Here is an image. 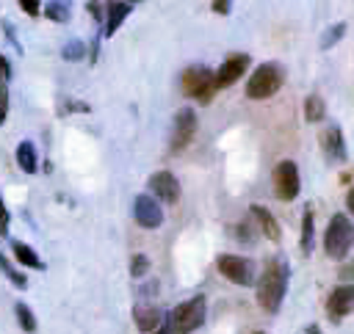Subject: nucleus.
<instances>
[{
    "mask_svg": "<svg viewBox=\"0 0 354 334\" xmlns=\"http://www.w3.org/2000/svg\"><path fill=\"white\" fill-rule=\"evenodd\" d=\"M288 279H290V268H288L285 257H271L263 265V273H260L257 287H254V298H257V304L268 315H277L279 312L282 298H285V290H288Z\"/></svg>",
    "mask_w": 354,
    "mask_h": 334,
    "instance_id": "f257e3e1",
    "label": "nucleus"
},
{
    "mask_svg": "<svg viewBox=\"0 0 354 334\" xmlns=\"http://www.w3.org/2000/svg\"><path fill=\"white\" fill-rule=\"evenodd\" d=\"M205 315H207L205 295H194V298L177 304L166 315V328H169V334H191L205 323Z\"/></svg>",
    "mask_w": 354,
    "mask_h": 334,
    "instance_id": "f03ea898",
    "label": "nucleus"
},
{
    "mask_svg": "<svg viewBox=\"0 0 354 334\" xmlns=\"http://www.w3.org/2000/svg\"><path fill=\"white\" fill-rule=\"evenodd\" d=\"M351 246H354V224L343 213H335L324 232V251L332 259H346Z\"/></svg>",
    "mask_w": 354,
    "mask_h": 334,
    "instance_id": "7ed1b4c3",
    "label": "nucleus"
},
{
    "mask_svg": "<svg viewBox=\"0 0 354 334\" xmlns=\"http://www.w3.org/2000/svg\"><path fill=\"white\" fill-rule=\"evenodd\" d=\"M282 80H285V75H282L279 63H260L246 83V97L249 99H268L282 88Z\"/></svg>",
    "mask_w": 354,
    "mask_h": 334,
    "instance_id": "20e7f679",
    "label": "nucleus"
},
{
    "mask_svg": "<svg viewBox=\"0 0 354 334\" xmlns=\"http://www.w3.org/2000/svg\"><path fill=\"white\" fill-rule=\"evenodd\" d=\"M183 94L191 97V99H199V102H210L213 94H216V86H213V72L207 66H188L183 72Z\"/></svg>",
    "mask_w": 354,
    "mask_h": 334,
    "instance_id": "39448f33",
    "label": "nucleus"
},
{
    "mask_svg": "<svg viewBox=\"0 0 354 334\" xmlns=\"http://www.w3.org/2000/svg\"><path fill=\"white\" fill-rule=\"evenodd\" d=\"M274 196L279 202H293L299 196L301 188V177H299V166L293 160H279L274 166Z\"/></svg>",
    "mask_w": 354,
    "mask_h": 334,
    "instance_id": "423d86ee",
    "label": "nucleus"
},
{
    "mask_svg": "<svg viewBox=\"0 0 354 334\" xmlns=\"http://www.w3.org/2000/svg\"><path fill=\"white\" fill-rule=\"evenodd\" d=\"M216 268L224 279L241 284V287H252L254 284V262L246 259V257H238V254H218L216 259Z\"/></svg>",
    "mask_w": 354,
    "mask_h": 334,
    "instance_id": "0eeeda50",
    "label": "nucleus"
},
{
    "mask_svg": "<svg viewBox=\"0 0 354 334\" xmlns=\"http://www.w3.org/2000/svg\"><path fill=\"white\" fill-rule=\"evenodd\" d=\"M196 135V110L194 108H180L171 124V135H169V149L171 152H183Z\"/></svg>",
    "mask_w": 354,
    "mask_h": 334,
    "instance_id": "6e6552de",
    "label": "nucleus"
},
{
    "mask_svg": "<svg viewBox=\"0 0 354 334\" xmlns=\"http://www.w3.org/2000/svg\"><path fill=\"white\" fill-rule=\"evenodd\" d=\"M133 218H136V224L144 226V229H158V226L163 224V207H160V202L152 199L149 193H141V196H136V202H133Z\"/></svg>",
    "mask_w": 354,
    "mask_h": 334,
    "instance_id": "1a4fd4ad",
    "label": "nucleus"
},
{
    "mask_svg": "<svg viewBox=\"0 0 354 334\" xmlns=\"http://www.w3.org/2000/svg\"><path fill=\"white\" fill-rule=\"evenodd\" d=\"M249 61H252V58H249L246 52H232V55L216 69V75H213V86H216V91L232 86V83L249 69Z\"/></svg>",
    "mask_w": 354,
    "mask_h": 334,
    "instance_id": "9d476101",
    "label": "nucleus"
},
{
    "mask_svg": "<svg viewBox=\"0 0 354 334\" xmlns=\"http://www.w3.org/2000/svg\"><path fill=\"white\" fill-rule=\"evenodd\" d=\"M147 185H149V196L163 204H174L180 199V182L171 171H155Z\"/></svg>",
    "mask_w": 354,
    "mask_h": 334,
    "instance_id": "9b49d317",
    "label": "nucleus"
},
{
    "mask_svg": "<svg viewBox=\"0 0 354 334\" xmlns=\"http://www.w3.org/2000/svg\"><path fill=\"white\" fill-rule=\"evenodd\" d=\"M354 312V284H340V287H335L332 293H329V298H326V315L337 323V320H343L346 315H351Z\"/></svg>",
    "mask_w": 354,
    "mask_h": 334,
    "instance_id": "f8f14e48",
    "label": "nucleus"
},
{
    "mask_svg": "<svg viewBox=\"0 0 354 334\" xmlns=\"http://www.w3.org/2000/svg\"><path fill=\"white\" fill-rule=\"evenodd\" d=\"M318 144H321V152H324V157L329 163H343L346 160V141H343V132H340L337 124L324 127Z\"/></svg>",
    "mask_w": 354,
    "mask_h": 334,
    "instance_id": "ddd939ff",
    "label": "nucleus"
},
{
    "mask_svg": "<svg viewBox=\"0 0 354 334\" xmlns=\"http://www.w3.org/2000/svg\"><path fill=\"white\" fill-rule=\"evenodd\" d=\"M130 3L127 0H108V11H105V19H102V39H111L119 25L130 17Z\"/></svg>",
    "mask_w": 354,
    "mask_h": 334,
    "instance_id": "4468645a",
    "label": "nucleus"
},
{
    "mask_svg": "<svg viewBox=\"0 0 354 334\" xmlns=\"http://www.w3.org/2000/svg\"><path fill=\"white\" fill-rule=\"evenodd\" d=\"M249 215L257 221V226H260V232L268 237V240H279L282 237V229H279V224H277V218L271 215V210L268 207H263V204H252L249 207Z\"/></svg>",
    "mask_w": 354,
    "mask_h": 334,
    "instance_id": "2eb2a0df",
    "label": "nucleus"
},
{
    "mask_svg": "<svg viewBox=\"0 0 354 334\" xmlns=\"http://www.w3.org/2000/svg\"><path fill=\"white\" fill-rule=\"evenodd\" d=\"M133 320H136V328L138 331H155L158 326H160V320H163V312L158 309V306H152V304H138L136 309H133Z\"/></svg>",
    "mask_w": 354,
    "mask_h": 334,
    "instance_id": "dca6fc26",
    "label": "nucleus"
},
{
    "mask_svg": "<svg viewBox=\"0 0 354 334\" xmlns=\"http://www.w3.org/2000/svg\"><path fill=\"white\" fill-rule=\"evenodd\" d=\"M17 166L25 174H36L39 171V152H36L33 141H19V146H17Z\"/></svg>",
    "mask_w": 354,
    "mask_h": 334,
    "instance_id": "f3484780",
    "label": "nucleus"
},
{
    "mask_svg": "<svg viewBox=\"0 0 354 334\" xmlns=\"http://www.w3.org/2000/svg\"><path fill=\"white\" fill-rule=\"evenodd\" d=\"M313 243H315V218H313V207L307 204L301 215V237H299L301 254H313Z\"/></svg>",
    "mask_w": 354,
    "mask_h": 334,
    "instance_id": "a211bd4d",
    "label": "nucleus"
},
{
    "mask_svg": "<svg viewBox=\"0 0 354 334\" xmlns=\"http://www.w3.org/2000/svg\"><path fill=\"white\" fill-rule=\"evenodd\" d=\"M11 251H14V259H19L25 268H36V271H44V262L41 257L22 240H11Z\"/></svg>",
    "mask_w": 354,
    "mask_h": 334,
    "instance_id": "6ab92c4d",
    "label": "nucleus"
},
{
    "mask_svg": "<svg viewBox=\"0 0 354 334\" xmlns=\"http://www.w3.org/2000/svg\"><path fill=\"white\" fill-rule=\"evenodd\" d=\"M44 17L50 19V22H69V17H72V0H50L47 6H44Z\"/></svg>",
    "mask_w": 354,
    "mask_h": 334,
    "instance_id": "aec40b11",
    "label": "nucleus"
},
{
    "mask_svg": "<svg viewBox=\"0 0 354 334\" xmlns=\"http://www.w3.org/2000/svg\"><path fill=\"white\" fill-rule=\"evenodd\" d=\"M324 116H326V102H324V97L310 94V97L304 99V119H307L310 124H315V121H324Z\"/></svg>",
    "mask_w": 354,
    "mask_h": 334,
    "instance_id": "412c9836",
    "label": "nucleus"
},
{
    "mask_svg": "<svg viewBox=\"0 0 354 334\" xmlns=\"http://www.w3.org/2000/svg\"><path fill=\"white\" fill-rule=\"evenodd\" d=\"M14 315H17L19 326H22V331H28V334L36 331V315L30 312V306H28L25 301H17V304H14Z\"/></svg>",
    "mask_w": 354,
    "mask_h": 334,
    "instance_id": "4be33fe9",
    "label": "nucleus"
},
{
    "mask_svg": "<svg viewBox=\"0 0 354 334\" xmlns=\"http://www.w3.org/2000/svg\"><path fill=\"white\" fill-rule=\"evenodd\" d=\"M83 55H86V44H83L80 39H69V41L61 47V58H64V61H69V63L83 61Z\"/></svg>",
    "mask_w": 354,
    "mask_h": 334,
    "instance_id": "5701e85b",
    "label": "nucleus"
},
{
    "mask_svg": "<svg viewBox=\"0 0 354 334\" xmlns=\"http://www.w3.org/2000/svg\"><path fill=\"white\" fill-rule=\"evenodd\" d=\"M0 271L6 273V279H8V282H14V287H19V290H25V287H28V279H25V276H22V273H19L8 259H6V254H3V251H0Z\"/></svg>",
    "mask_w": 354,
    "mask_h": 334,
    "instance_id": "b1692460",
    "label": "nucleus"
},
{
    "mask_svg": "<svg viewBox=\"0 0 354 334\" xmlns=\"http://www.w3.org/2000/svg\"><path fill=\"white\" fill-rule=\"evenodd\" d=\"M346 36V22H337V25H332L329 30H324L321 33V50H329V47H335L340 39Z\"/></svg>",
    "mask_w": 354,
    "mask_h": 334,
    "instance_id": "393cba45",
    "label": "nucleus"
},
{
    "mask_svg": "<svg viewBox=\"0 0 354 334\" xmlns=\"http://www.w3.org/2000/svg\"><path fill=\"white\" fill-rule=\"evenodd\" d=\"M147 271H149V257L147 254H133V259H130V276L133 279H144Z\"/></svg>",
    "mask_w": 354,
    "mask_h": 334,
    "instance_id": "a878e982",
    "label": "nucleus"
},
{
    "mask_svg": "<svg viewBox=\"0 0 354 334\" xmlns=\"http://www.w3.org/2000/svg\"><path fill=\"white\" fill-rule=\"evenodd\" d=\"M3 33H6L8 44H14V50H17V52H22V44H19V39H17V30L11 28V22H8V19H3Z\"/></svg>",
    "mask_w": 354,
    "mask_h": 334,
    "instance_id": "bb28decb",
    "label": "nucleus"
},
{
    "mask_svg": "<svg viewBox=\"0 0 354 334\" xmlns=\"http://www.w3.org/2000/svg\"><path fill=\"white\" fill-rule=\"evenodd\" d=\"M19 8H22L28 17H39V11H41V0H19Z\"/></svg>",
    "mask_w": 354,
    "mask_h": 334,
    "instance_id": "cd10ccee",
    "label": "nucleus"
},
{
    "mask_svg": "<svg viewBox=\"0 0 354 334\" xmlns=\"http://www.w3.org/2000/svg\"><path fill=\"white\" fill-rule=\"evenodd\" d=\"M6 116H8V86L0 83V124L6 121Z\"/></svg>",
    "mask_w": 354,
    "mask_h": 334,
    "instance_id": "c85d7f7f",
    "label": "nucleus"
},
{
    "mask_svg": "<svg viewBox=\"0 0 354 334\" xmlns=\"http://www.w3.org/2000/svg\"><path fill=\"white\" fill-rule=\"evenodd\" d=\"M210 8L216 11V14H230V8H232V0H210Z\"/></svg>",
    "mask_w": 354,
    "mask_h": 334,
    "instance_id": "c756f323",
    "label": "nucleus"
},
{
    "mask_svg": "<svg viewBox=\"0 0 354 334\" xmlns=\"http://www.w3.org/2000/svg\"><path fill=\"white\" fill-rule=\"evenodd\" d=\"M8 235V210L3 204V196H0V237Z\"/></svg>",
    "mask_w": 354,
    "mask_h": 334,
    "instance_id": "7c9ffc66",
    "label": "nucleus"
},
{
    "mask_svg": "<svg viewBox=\"0 0 354 334\" xmlns=\"http://www.w3.org/2000/svg\"><path fill=\"white\" fill-rule=\"evenodd\" d=\"M88 11L94 14V19H97V22H102V19H105V14H102V8H100V0H88Z\"/></svg>",
    "mask_w": 354,
    "mask_h": 334,
    "instance_id": "2f4dec72",
    "label": "nucleus"
},
{
    "mask_svg": "<svg viewBox=\"0 0 354 334\" xmlns=\"http://www.w3.org/2000/svg\"><path fill=\"white\" fill-rule=\"evenodd\" d=\"M340 279H343V282H348V284H354V262L340 268Z\"/></svg>",
    "mask_w": 354,
    "mask_h": 334,
    "instance_id": "473e14b6",
    "label": "nucleus"
},
{
    "mask_svg": "<svg viewBox=\"0 0 354 334\" xmlns=\"http://www.w3.org/2000/svg\"><path fill=\"white\" fill-rule=\"evenodd\" d=\"M346 207H348V213L354 215V188H351V190L346 193Z\"/></svg>",
    "mask_w": 354,
    "mask_h": 334,
    "instance_id": "72a5a7b5",
    "label": "nucleus"
},
{
    "mask_svg": "<svg viewBox=\"0 0 354 334\" xmlns=\"http://www.w3.org/2000/svg\"><path fill=\"white\" fill-rule=\"evenodd\" d=\"M301 334H321V328H318V326H315V323H310V326H307V328H304V331H301Z\"/></svg>",
    "mask_w": 354,
    "mask_h": 334,
    "instance_id": "f704fd0d",
    "label": "nucleus"
},
{
    "mask_svg": "<svg viewBox=\"0 0 354 334\" xmlns=\"http://www.w3.org/2000/svg\"><path fill=\"white\" fill-rule=\"evenodd\" d=\"M152 334H169V328H166V326H158V328H155Z\"/></svg>",
    "mask_w": 354,
    "mask_h": 334,
    "instance_id": "c9c22d12",
    "label": "nucleus"
},
{
    "mask_svg": "<svg viewBox=\"0 0 354 334\" xmlns=\"http://www.w3.org/2000/svg\"><path fill=\"white\" fill-rule=\"evenodd\" d=\"M127 3H130V6H133V3H138V0H127Z\"/></svg>",
    "mask_w": 354,
    "mask_h": 334,
    "instance_id": "e433bc0d",
    "label": "nucleus"
},
{
    "mask_svg": "<svg viewBox=\"0 0 354 334\" xmlns=\"http://www.w3.org/2000/svg\"><path fill=\"white\" fill-rule=\"evenodd\" d=\"M254 334H266V331H254Z\"/></svg>",
    "mask_w": 354,
    "mask_h": 334,
    "instance_id": "4c0bfd02",
    "label": "nucleus"
}]
</instances>
